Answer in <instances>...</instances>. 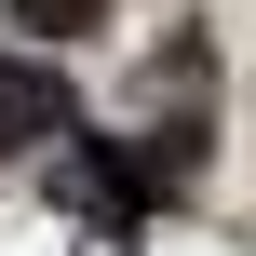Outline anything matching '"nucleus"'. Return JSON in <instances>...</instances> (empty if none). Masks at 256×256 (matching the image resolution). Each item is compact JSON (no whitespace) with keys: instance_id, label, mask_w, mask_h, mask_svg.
Returning a JSON list of instances; mask_svg holds the SVG:
<instances>
[{"instance_id":"obj_1","label":"nucleus","mask_w":256,"mask_h":256,"mask_svg":"<svg viewBox=\"0 0 256 256\" xmlns=\"http://www.w3.org/2000/svg\"><path fill=\"white\" fill-rule=\"evenodd\" d=\"M68 135V81L40 68V54H0V162H27V148H54Z\"/></svg>"},{"instance_id":"obj_2","label":"nucleus","mask_w":256,"mask_h":256,"mask_svg":"<svg viewBox=\"0 0 256 256\" xmlns=\"http://www.w3.org/2000/svg\"><path fill=\"white\" fill-rule=\"evenodd\" d=\"M54 189H68V216H94V230H122V216L148 202V162H108V148H81V162H68Z\"/></svg>"},{"instance_id":"obj_3","label":"nucleus","mask_w":256,"mask_h":256,"mask_svg":"<svg viewBox=\"0 0 256 256\" xmlns=\"http://www.w3.org/2000/svg\"><path fill=\"white\" fill-rule=\"evenodd\" d=\"M0 14H14L27 40H81V27H94V0H0Z\"/></svg>"}]
</instances>
